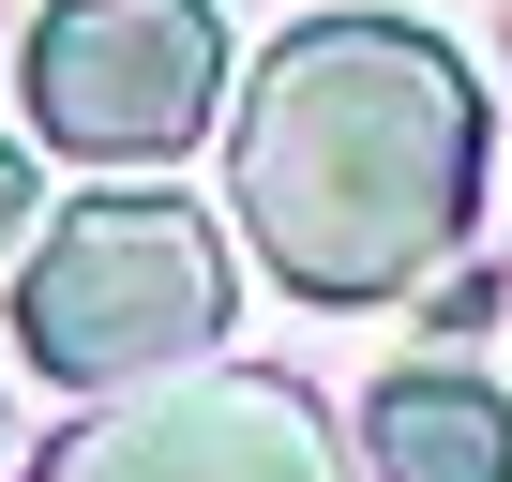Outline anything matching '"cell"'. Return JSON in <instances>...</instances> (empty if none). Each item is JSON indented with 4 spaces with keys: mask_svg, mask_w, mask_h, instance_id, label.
I'll return each instance as SVG.
<instances>
[{
    "mask_svg": "<svg viewBox=\"0 0 512 482\" xmlns=\"http://www.w3.org/2000/svg\"><path fill=\"white\" fill-rule=\"evenodd\" d=\"M241 241L302 302L422 287L482 211V76L407 16H317L241 76L226 136Z\"/></svg>",
    "mask_w": 512,
    "mask_h": 482,
    "instance_id": "1",
    "label": "cell"
},
{
    "mask_svg": "<svg viewBox=\"0 0 512 482\" xmlns=\"http://www.w3.org/2000/svg\"><path fill=\"white\" fill-rule=\"evenodd\" d=\"M211 332H226V241L196 196H76L16 272V347L61 392H136Z\"/></svg>",
    "mask_w": 512,
    "mask_h": 482,
    "instance_id": "2",
    "label": "cell"
},
{
    "mask_svg": "<svg viewBox=\"0 0 512 482\" xmlns=\"http://www.w3.org/2000/svg\"><path fill=\"white\" fill-rule=\"evenodd\" d=\"M31 136L76 166H166L226 106V16L211 0H61L16 61Z\"/></svg>",
    "mask_w": 512,
    "mask_h": 482,
    "instance_id": "3",
    "label": "cell"
},
{
    "mask_svg": "<svg viewBox=\"0 0 512 482\" xmlns=\"http://www.w3.org/2000/svg\"><path fill=\"white\" fill-rule=\"evenodd\" d=\"M31 482H362V467L317 422V392H287V377H181V392H136V407L46 437Z\"/></svg>",
    "mask_w": 512,
    "mask_h": 482,
    "instance_id": "4",
    "label": "cell"
},
{
    "mask_svg": "<svg viewBox=\"0 0 512 482\" xmlns=\"http://www.w3.org/2000/svg\"><path fill=\"white\" fill-rule=\"evenodd\" d=\"M362 467L377 482H512V407L452 362H407L377 407H362Z\"/></svg>",
    "mask_w": 512,
    "mask_h": 482,
    "instance_id": "5",
    "label": "cell"
},
{
    "mask_svg": "<svg viewBox=\"0 0 512 482\" xmlns=\"http://www.w3.org/2000/svg\"><path fill=\"white\" fill-rule=\"evenodd\" d=\"M31 196H46V181H31V151L0 136V257H16V241H31Z\"/></svg>",
    "mask_w": 512,
    "mask_h": 482,
    "instance_id": "6",
    "label": "cell"
}]
</instances>
